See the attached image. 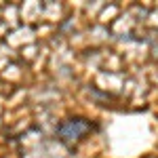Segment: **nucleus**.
<instances>
[{"label": "nucleus", "mask_w": 158, "mask_h": 158, "mask_svg": "<svg viewBox=\"0 0 158 158\" xmlns=\"http://www.w3.org/2000/svg\"><path fill=\"white\" fill-rule=\"evenodd\" d=\"M89 131V124L85 120H70L65 122V124H61L59 127V133L65 137V139H78L82 133Z\"/></svg>", "instance_id": "1"}]
</instances>
